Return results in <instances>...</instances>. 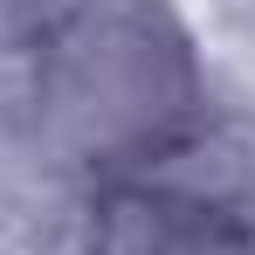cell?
Listing matches in <instances>:
<instances>
[{"label":"cell","mask_w":255,"mask_h":255,"mask_svg":"<svg viewBox=\"0 0 255 255\" xmlns=\"http://www.w3.org/2000/svg\"><path fill=\"white\" fill-rule=\"evenodd\" d=\"M48 111L97 159H152L200 118V69L159 0H76L48 35Z\"/></svg>","instance_id":"1"},{"label":"cell","mask_w":255,"mask_h":255,"mask_svg":"<svg viewBox=\"0 0 255 255\" xmlns=\"http://www.w3.org/2000/svg\"><path fill=\"white\" fill-rule=\"evenodd\" d=\"M97 255H255V235L214 200L172 186H118L97 207Z\"/></svg>","instance_id":"2"},{"label":"cell","mask_w":255,"mask_h":255,"mask_svg":"<svg viewBox=\"0 0 255 255\" xmlns=\"http://www.w3.org/2000/svg\"><path fill=\"white\" fill-rule=\"evenodd\" d=\"M0 7H42V0H0Z\"/></svg>","instance_id":"3"}]
</instances>
